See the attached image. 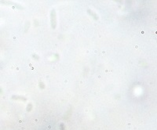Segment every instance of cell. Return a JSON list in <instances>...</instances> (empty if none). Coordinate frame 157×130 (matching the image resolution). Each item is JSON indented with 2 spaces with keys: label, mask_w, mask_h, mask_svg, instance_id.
<instances>
[{
  "label": "cell",
  "mask_w": 157,
  "mask_h": 130,
  "mask_svg": "<svg viewBox=\"0 0 157 130\" xmlns=\"http://www.w3.org/2000/svg\"><path fill=\"white\" fill-rule=\"evenodd\" d=\"M60 129H61V130H65L64 125L63 124H61V126H60Z\"/></svg>",
  "instance_id": "6da1fadb"
}]
</instances>
